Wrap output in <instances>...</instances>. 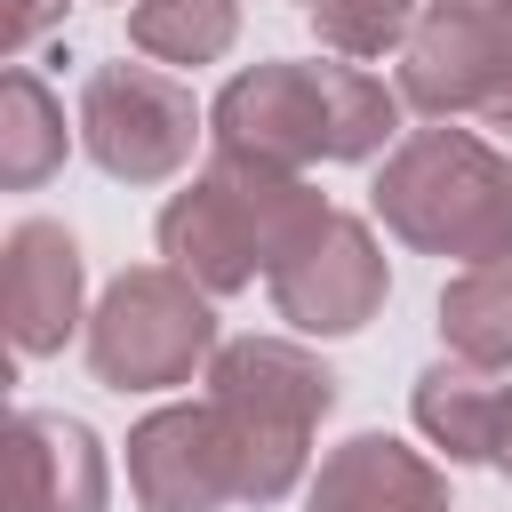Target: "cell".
Instances as JSON below:
<instances>
[{"label":"cell","instance_id":"obj_1","mask_svg":"<svg viewBox=\"0 0 512 512\" xmlns=\"http://www.w3.org/2000/svg\"><path fill=\"white\" fill-rule=\"evenodd\" d=\"M368 216L416 256L496 264L512 256V152H496L456 120L408 128L376 168Z\"/></svg>","mask_w":512,"mask_h":512},{"label":"cell","instance_id":"obj_2","mask_svg":"<svg viewBox=\"0 0 512 512\" xmlns=\"http://www.w3.org/2000/svg\"><path fill=\"white\" fill-rule=\"evenodd\" d=\"M216 432L232 448V480L240 504H280L288 488H304L312 472V432L336 408V368L320 352H304L296 336H232L216 344L208 376H200Z\"/></svg>","mask_w":512,"mask_h":512},{"label":"cell","instance_id":"obj_3","mask_svg":"<svg viewBox=\"0 0 512 512\" xmlns=\"http://www.w3.org/2000/svg\"><path fill=\"white\" fill-rule=\"evenodd\" d=\"M320 208L328 200L304 176L208 152V168L184 192H168V208H160V264H176L208 296H240V288L272 280V264L296 248V232Z\"/></svg>","mask_w":512,"mask_h":512},{"label":"cell","instance_id":"obj_4","mask_svg":"<svg viewBox=\"0 0 512 512\" xmlns=\"http://www.w3.org/2000/svg\"><path fill=\"white\" fill-rule=\"evenodd\" d=\"M216 296L200 280H184L176 264H128L80 328L88 376L104 392H176L192 376H208L216 360Z\"/></svg>","mask_w":512,"mask_h":512},{"label":"cell","instance_id":"obj_5","mask_svg":"<svg viewBox=\"0 0 512 512\" xmlns=\"http://www.w3.org/2000/svg\"><path fill=\"white\" fill-rule=\"evenodd\" d=\"M72 128L112 184H168L208 144V104L168 64H96L80 80Z\"/></svg>","mask_w":512,"mask_h":512},{"label":"cell","instance_id":"obj_6","mask_svg":"<svg viewBox=\"0 0 512 512\" xmlns=\"http://www.w3.org/2000/svg\"><path fill=\"white\" fill-rule=\"evenodd\" d=\"M272 312L296 328V336H360L384 296H392V264H384V240L368 216L352 208H320L296 248L272 264Z\"/></svg>","mask_w":512,"mask_h":512},{"label":"cell","instance_id":"obj_7","mask_svg":"<svg viewBox=\"0 0 512 512\" xmlns=\"http://www.w3.org/2000/svg\"><path fill=\"white\" fill-rule=\"evenodd\" d=\"M392 88L424 120H496L512 96V24L488 0H424Z\"/></svg>","mask_w":512,"mask_h":512},{"label":"cell","instance_id":"obj_8","mask_svg":"<svg viewBox=\"0 0 512 512\" xmlns=\"http://www.w3.org/2000/svg\"><path fill=\"white\" fill-rule=\"evenodd\" d=\"M208 152H232V160H256V168H288V176L328 160L320 56H272V64L232 72L216 88V104H208Z\"/></svg>","mask_w":512,"mask_h":512},{"label":"cell","instance_id":"obj_9","mask_svg":"<svg viewBox=\"0 0 512 512\" xmlns=\"http://www.w3.org/2000/svg\"><path fill=\"white\" fill-rule=\"evenodd\" d=\"M128 496L144 512H232V448L216 432L208 400H168L128 424Z\"/></svg>","mask_w":512,"mask_h":512},{"label":"cell","instance_id":"obj_10","mask_svg":"<svg viewBox=\"0 0 512 512\" xmlns=\"http://www.w3.org/2000/svg\"><path fill=\"white\" fill-rule=\"evenodd\" d=\"M0 312L24 360H56L88 328V256L56 216H24L0 248Z\"/></svg>","mask_w":512,"mask_h":512},{"label":"cell","instance_id":"obj_11","mask_svg":"<svg viewBox=\"0 0 512 512\" xmlns=\"http://www.w3.org/2000/svg\"><path fill=\"white\" fill-rule=\"evenodd\" d=\"M112 464L80 416L16 408L8 416V512H104Z\"/></svg>","mask_w":512,"mask_h":512},{"label":"cell","instance_id":"obj_12","mask_svg":"<svg viewBox=\"0 0 512 512\" xmlns=\"http://www.w3.org/2000/svg\"><path fill=\"white\" fill-rule=\"evenodd\" d=\"M304 512H456V504H448V472L424 448L392 432H352L320 456Z\"/></svg>","mask_w":512,"mask_h":512},{"label":"cell","instance_id":"obj_13","mask_svg":"<svg viewBox=\"0 0 512 512\" xmlns=\"http://www.w3.org/2000/svg\"><path fill=\"white\" fill-rule=\"evenodd\" d=\"M416 432L448 456V464H488L496 456V416H504V384L464 368V360H432L408 392Z\"/></svg>","mask_w":512,"mask_h":512},{"label":"cell","instance_id":"obj_14","mask_svg":"<svg viewBox=\"0 0 512 512\" xmlns=\"http://www.w3.org/2000/svg\"><path fill=\"white\" fill-rule=\"evenodd\" d=\"M72 136H80V128H64L56 88H48L32 64H8V72H0V184H8V192H40V184L64 168Z\"/></svg>","mask_w":512,"mask_h":512},{"label":"cell","instance_id":"obj_15","mask_svg":"<svg viewBox=\"0 0 512 512\" xmlns=\"http://www.w3.org/2000/svg\"><path fill=\"white\" fill-rule=\"evenodd\" d=\"M440 344L480 376H512V256L456 264V280L440 288Z\"/></svg>","mask_w":512,"mask_h":512},{"label":"cell","instance_id":"obj_16","mask_svg":"<svg viewBox=\"0 0 512 512\" xmlns=\"http://www.w3.org/2000/svg\"><path fill=\"white\" fill-rule=\"evenodd\" d=\"M320 88H328V160L336 168H360V160H384L408 128V104L400 88H384L368 64L352 56H320Z\"/></svg>","mask_w":512,"mask_h":512},{"label":"cell","instance_id":"obj_17","mask_svg":"<svg viewBox=\"0 0 512 512\" xmlns=\"http://www.w3.org/2000/svg\"><path fill=\"white\" fill-rule=\"evenodd\" d=\"M240 40V0H128V48L152 64H216Z\"/></svg>","mask_w":512,"mask_h":512},{"label":"cell","instance_id":"obj_18","mask_svg":"<svg viewBox=\"0 0 512 512\" xmlns=\"http://www.w3.org/2000/svg\"><path fill=\"white\" fill-rule=\"evenodd\" d=\"M304 16L320 32V48L328 56H352V64L400 56L408 32H416V0H304Z\"/></svg>","mask_w":512,"mask_h":512},{"label":"cell","instance_id":"obj_19","mask_svg":"<svg viewBox=\"0 0 512 512\" xmlns=\"http://www.w3.org/2000/svg\"><path fill=\"white\" fill-rule=\"evenodd\" d=\"M64 8H72V0H0V48H8V64H16L40 32H56Z\"/></svg>","mask_w":512,"mask_h":512},{"label":"cell","instance_id":"obj_20","mask_svg":"<svg viewBox=\"0 0 512 512\" xmlns=\"http://www.w3.org/2000/svg\"><path fill=\"white\" fill-rule=\"evenodd\" d=\"M504 480H512V392H504V416H496V456H488Z\"/></svg>","mask_w":512,"mask_h":512},{"label":"cell","instance_id":"obj_21","mask_svg":"<svg viewBox=\"0 0 512 512\" xmlns=\"http://www.w3.org/2000/svg\"><path fill=\"white\" fill-rule=\"evenodd\" d=\"M488 128H504V136H512V96H504V104H496V120H488Z\"/></svg>","mask_w":512,"mask_h":512},{"label":"cell","instance_id":"obj_22","mask_svg":"<svg viewBox=\"0 0 512 512\" xmlns=\"http://www.w3.org/2000/svg\"><path fill=\"white\" fill-rule=\"evenodd\" d=\"M488 8H496V16H504V24H512V0H488Z\"/></svg>","mask_w":512,"mask_h":512}]
</instances>
